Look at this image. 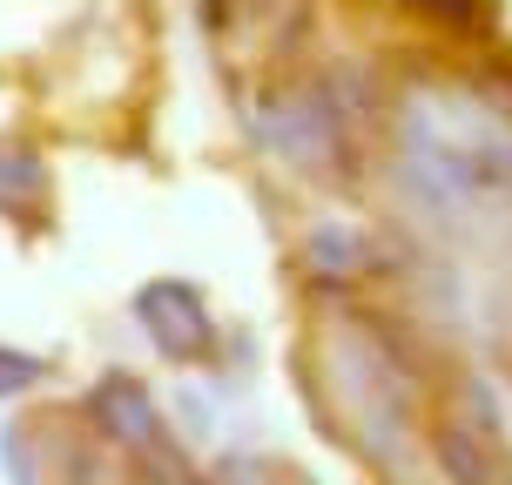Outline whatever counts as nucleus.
I'll use <instances>...</instances> for the list:
<instances>
[{"label":"nucleus","mask_w":512,"mask_h":485,"mask_svg":"<svg viewBox=\"0 0 512 485\" xmlns=\"http://www.w3.org/2000/svg\"><path fill=\"white\" fill-rule=\"evenodd\" d=\"M438 459H445V472H452L459 485H486V465L465 452V438H459V432H445V438H438Z\"/></svg>","instance_id":"nucleus-3"},{"label":"nucleus","mask_w":512,"mask_h":485,"mask_svg":"<svg viewBox=\"0 0 512 485\" xmlns=\"http://www.w3.org/2000/svg\"><path fill=\"white\" fill-rule=\"evenodd\" d=\"M95 418H102V432H115L122 445H135V452H155L162 445V418H155V398L142 391L135 378H122V371H108L102 384H95Z\"/></svg>","instance_id":"nucleus-2"},{"label":"nucleus","mask_w":512,"mask_h":485,"mask_svg":"<svg viewBox=\"0 0 512 485\" xmlns=\"http://www.w3.org/2000/svg\"><path fill=\"white\" fill-rule=\"evenodd\" d=\"M135 310H142V324H149L162 358L189 364V358L209 351V310H203V297H196L189 283H149V290L135 297Z\"/></svg>","instance_id":"nucleus-1"},{"label":"nucleus","mask_w":512,"mask_h":485,"mask_svg":"<svg viewBox=\"0 0 512 485\" xmlns=\"http://www.w3.org/2000/svg\"><path fill=\"white\" fill-rule=\"evenodd\" d=\"M34 371H41L34 358H14V351H0V391H21V384L34 378Z\"/></svg>","instance_id":"nucleus-4"}]
</instances>
